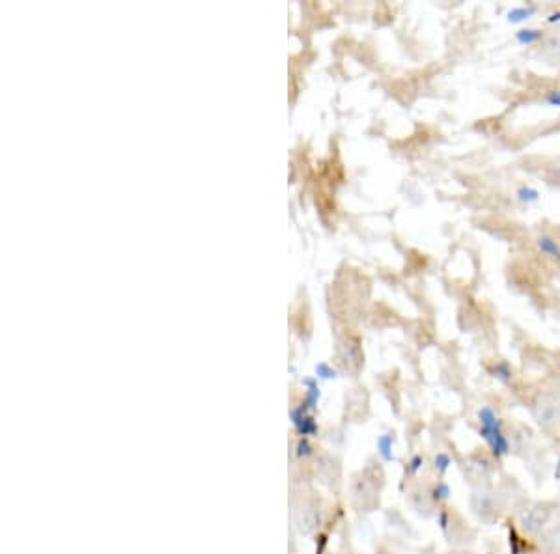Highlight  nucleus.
Instances as JSON below:
<instances>
[{"instance_id": "obj_1", "label": "nucleus", "mask_w": 560, "mask_h": 554, "mask_svg": "<svg viewBox=\"0 0 560 554\" xmlns=\"http://www.w3.org/2000/svg\"><path fill=\"white\" fill-rule=\"evenodd\" d=\"M480 420H482V425H484V433H486L487 439L493 442V446L495 448H504L506 446V444H504L502 435H500V431H498L497 418H495V414H493L489 409H484V411H482Z\"/></svg>"}, {"instance_id": "obj_2", "label": "nucleus", "mask_w": 560, "mask_h": 554, "mask_svg": "<svg viewBox=\"0 0 560 554\" xmlns=\"http://www.w3.org/2000/svg\"><path fill=\"white\" fill-rule=\"evenodd\" d=\"M538 248H540L543 254H547V256H551V257H560L558 243L554 239H551V237H540V239H538Z\"/></svg>"}, {"instance_id": "obj_3", "label": "nucleus", "mask_w": 560, "mask_h": 554, "mask_svg": "<svg viewBox=\"0 0 560 554\" xmlns=\"http://www.w3.org/2000/svg\"><path fill=\"white\" fill-rule=\"evenodd\" d=\"M540 38H542V32L536 30V28H523V30H519V32L515 34V39H517L521 45L536 43Z\"/></svg>"}, {"instance_id": "obj_4", "label": "nucleus", "mask_w": 560, "mask_h": 554, "mask_svg": "<svg viewBox=\"0 0 560 554\" xmlns=\"http://www.w3.org/2000/svg\"><path fill=\"white\" fill-rule=\"evenodd\" d=\"M534 13V8L532 6H521V8H514V10L508 13V21L510 22H521L528 19V17Z\"/></svg>"}, {"instance_id": "obj_5", "label": "nucleus", "mask_w": 560, "mask_h": 554, "mask_svg": "<svg viewBox=\"0 0 560 554\" xmlns=\"http://www.w3.org/2000/svg\"><path fill=\"white\" fill-rule=\"evenodd\" d=\"M517 200L526 201V203L536 201L538 200V190H534L532 187H521V189L517 190Z\"/></svg>"}, {"instance_id": "obj_6", "label": "nucleus", "mask_w": 560, "mask_h": 554, "mask_svg": "<svg viewBox=\"0 0 560 554\" xmlns=\"http://www.w3.org/2000/svg\"><path fill=\"white\" fill-rule=\"evenodd\" d=\"M545 101H547L551 106H558V108H560V90H553V92H547V94H545Z\"/></svg>"}, {"instance_id": "obj_7", "label": "nucleus", "mask_w": 560, "mask_h": 554, "mask_svg": "<svg viewBox=\"0 0 560 554\" xmlns=\"http://www.w3.org/2000/svg\"><path fill=\"white\" fill-rule=\"evenodd\" d=\"M560 19V13H554V15L549 17V22H554V21H558Z\"/></svg>"}]
</instances>
